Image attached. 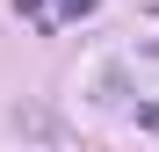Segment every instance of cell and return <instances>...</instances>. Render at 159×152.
I'll use <instances>...</instances> for the list:
<instances>
[{"label": "cell", "mask_w": 159, "mask_h": 152, "mask_svg": "<svg viewBox=\"0 0 159 152\" xmlns=\"http://www.w3.org/2000/svg\"><path fill=\"white\" fill-rule=\"evenodd\" d=\"M94 7H101V0H58V15H72V22H80V15H94Z\"/></svg>", "instance_id": "obj_1"}]
</instances>
